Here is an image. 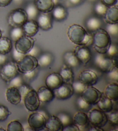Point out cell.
Returning a JSON list of instances; mask_svg holds the SVG:
<instances>
[{
	"label": "cell",
	"mask_w": 118,
	"mask_h": 131,
	"mask_svg": "<svg viewBox=\"0 0 118 131\" xmlns=\"http://www.w3.org/2000/svg\"><path fill=\"white\" fill-rule=\"evenodd\" d=\"M18 89H19V91L20 92V94H21V101H22V99L24 98V96H25V95H26L27 92L29 91V90H31L32 89L29 85H27L26 84H24L23 83L21 86L18 88Z\"/></svg>",
	"instance_id": "7dc6e473"
},
{
	"label": "cell",
	"mask_w": 118,
	"mask_h": 131,
	"mask_svg": "<svg viewBox=\"0 0 118 131\" xmlns=\"http://www.w3.org/2000/svg\"><path fill=\"white\" fill-rule=\"evenodd\" d=\"M1 37H2V32H1V30H0V38H1Z\"/></svg>",
	"instance_id": "94428289"
},
{
	"label": "cell",
	"mask_w": 118,
	"mask_h": 131,
	"mask_svg": "<svg viewBox=\"0 0 118 131\" xmlns=\"http://www.w3.org/2000/svg\"><path fill=\"white\" fill-rule=\"evenodd\" d=\"M88 117L89 123L93 126H96L99 128L103 127L108 122L105 113L97 109L90 110L88 112Z\"/></svg>",
	"instance_id": "52a82bcc"
},
{
	"label": "cell",
	"mask_w": 118,
	"mask_h": 131,
	"mask_svg": "<svg viewBox=\"0 0 118 131\" xmlns=\"http://www.w3.org/2000/svg\"><path fill=\"white\" fill-rule=\"evenodd\" d=\"M73 123L78 126L81 130V129H84L89 125V121L88 114L82 112H78L74 114L73 118Z\"/></svg>",
	"instance_id": "603a6c76"
},
{
	"label": "cell",
	"mask_w": 118,
	"mask_h": 131,
	"mask_svg": "<svg viewBox=\"0 0 118 131\" xmlns=\"http://www.w3.org/2000/svg\"><path fill=\"white\" fill-rule=\"evenodd\" d=\"M111 43L110 35L104 29L100 28L92 33V45L97 53L105 54Z\"/></svg>",
	"instance_id": "7a4b0ae2"
},
{
	"label": "cell",
	"mask_w": 118,
	"mask_h": 131,
	"mask_svg": "<svg viewBox=\"0 0 118 131\" xmlns=\"http://www.w3.org/2000/svg\"><path fill=\"white\" fill-rule=\"evenodd\" d=\"M63 131H80V129L78 128V126L72 123L70 125L66 126L63 128Z\"/></svg>",
	"instance_id": "681fc988"
},
{
	"label": "cell",
	"mask_w": 118,
	"mask_h": 131,
	"mask_svg": "<svg viewBox=\"0 0 118 131\" xmlns=\"http://www.w3.org/2000/svg\"><path fill=\"white\" fill-rule=\"evenodd\" d=\"M51 12L53 20L57 21H62L66 19L68 16V12L66 8L60 4L54 6Z\"/></svg>",
	"instance_id": "ffe728a7"
},
{
	"label": "cell",
	"mask_w": 118,
	"mask_h": 131,
	"mask_svg": "<svg viewBox=\"0 0 118 131\" xmlns=\"http://www.w3.org/2000/svg\"><path fill=\"white\" fill-rule=\"evenodd\" d=\"M11 114V112L7 107L0 105V121H4Z\"/></svg>",
	"instance_id": "60d3db41"
},
{
	"label": "cell",
	"mask_w": 118,
	"mask_h": 131,
	"mask_svg": "<svg viewBox=\"0 0 118 131\" xmlns=\"http://www.w3.org/2000/svg\"><path fill=\"white\" fill-rule=\"evenodd\" d=\"M67 1L72 6H78L82 4L85 0H67Z\"/></svg>",
	"instance_id": "816d5d0a"
},
{
	"label": "cell",
	"mask_w": 118,
	"mask_h": 131,
	"mask_svg": "<svg viewBox=\"0 0 118 131\" xmlns=\"http://www.w3.org/2000/svg\"><path fill=\"white\" fill-rule=\"evenodd\" d=\"M36 92L39 99L41 102L49 103L55 98L53 90L47 86L40 87Z\"/></svg>",
	"instance_id": "ac0fdd59"
},
{
	"label": "cell",
	"mask_w": 118,
	"mask_h": 131,
	"mask_svg": "<svg viewBox=\"0 0 118 131\" xmlns=\"http://www.w3.org/2000/svg\"><path fill=\"white\" fill-rule=\"evenodd\" d=\"M35 40L32 37L24 35L15 42V49L23 54H27L32 48Z\"/></svg>",
	"instance_id": "8fae6325"
},
{
	"label": "cell",
	"mask_w": 118,
	"mask_h": 131,
	"mask_svg": "<svg viewBox=\"0 0 118 131\" xmlns=\"http://www.w3.org/2000/svg\"><path fill=\"white\" fill-rule=\"evenodd\" d=\"M63 58L65 65L72 68L78 67L81 64L73 51H69L66 52L63 54Z\"/></svg>",
	"instance_id": "4316f807"
},
{
	"label": "cell",
	"mask_w": 118,
	"mask_h": 131,
	"mask_svg": "<svg viewBox=\"0 0 118 131\" xmlns=\"http://www.w3.org/2000/svg\"><path fill=\"white\" fill-rule=\"evenodd\" d=\"M105 31L110 36L117 37L118 35V24H107Z\"/></svg>",
	"instance_id": "74e56055"
},
{
	"label": "cell",
	"mask_w": 118,
	"mask_h": 131,
	"mask_svg": "<svg viewBox=\"0 0 118 131\" xmlns=\"http://www.w3.org/2000/svg\"><path fill=\"white\" fill-rule=\"evenodd\" d=\"M53 91L55 98L62 101L71 98L74 93L72 84L67 83H63L57 89L54 90Z\"/></svg>",
	"instance_id": "7c38bea8"
},
{
	"label": "cell",
	"mask_w": 118,
	"mask_h": 131,
	"mask_svg": "<svg viewBox=\"0 0 118 131\" xmlns=\"http://www.w3.org/2000/svg\"><path fill=\"white\" fill-rule=\"evenodd\" d=\"M117 46L115 43H111L109 46L108 50L107 51V54L109 57L114 58L117 54Z\"/></svg>",
	"instance_id": "7bdbcfd3"
},
{
	"label": "cell",
	"mask_w": 118,
	"mask_h": 131,
	"mask_svg": "<svg viewBox=\"0 0 118 131\" xmlns=\"http://www.w3.org/2000/svg\"><path fill=\"white\" fill-rule=\"evenodd\" d=\"M67 34L69 40L75 45L88 46L92 43V35L80 25H70Z\"/></svg>",
	"instance_id": "6da1fadb"
},
{
	"label": "cell",
	"mask_w": 118,
	"mask_h": 131,
	"mask_svg": "<svg viewBox=\"0 0 118 131\" xmlns=\"http://www.w3.org/2000/svg\"><path fill=\"white\" fill-rule=\"evenodd\" d=\"M12 3V0H0V7H6Z\"/></svg>",
	"instance_id": "f5cc1de1"
},
{
	"label": "cell",
	"mask_w": 118,
	"mask_h": 131,
	"mask_svg": "<svg viewBox=\"0 0 118 131\" xmlns=\"http://www.w3.org/2000/svg\"><path fill=\"white\" fill-rule=\"evenodd\" d=\"M74 53L81 64L87 65L91 59L92 53L88 46L77 45L74 48Z\"/></svg>",
	"instance_id": "4fadbf2b"
},
{
	"label": "cell",
	"mask_w": 118,
	"mask_h": 131,
	"mask_svg": "<svg viewBox=\"0 0 118 131\" xmlns=\"http://www.w3.org/2000/svg\"><path fill=\"white\" fill-rule=\"evenodd\" d=\"M36 19L39 28L42 30L49 31L53 28V19L50 12H40Z\"/></svg>",
	"instance_id": "5bb4252c"
},
{
	"label": "cell",
	"mask_w": 118,
	"mask_h": 131,
	"mask_svg": "<svg viewBox=\"0 0 118 131\" xmlns=\"http://www.w3.org/2000/svg\"><path fill=\"white\" fill-rule=\"evenodd\" d=\"M104 95L112 101L118 99V84L117 83H111L107 85L104 90Z\"/></svg>",
	"instance_id": "484cf974"
},
{
	"label": "cell",
	"mask_w": 118,
	"mask_h": 131,
	"mask_svg": "<svg viewBox=\"0 0 118 131\" xmlns=\"http://www.w3.org/2000/svg\"><path fill=\"white\" fill-rule=\"evenodd\" d=\"M6 61H7V57H6V55L0 54V66H2L6 63Z\"/></svg>",
	"instance_id": "db71d44e"
},
{
	"label": "cell",
	"mask_w": 118,
	"mask_h": 131,
	"mask_svg": "<svg viewBox=\"0 0 118 131\" xmlns=\"http://www.w3.org/2000/svg\"><path fill=\"white\" fill-rule=\"evenodd\" d=\"M17 67L20 73L22 74L28 73L39 67L38 58L30 55L26 54L17 63Z\"/></svg>",
	"instance_id": "8992f818"
},
{
	"label": "cell",
	"mask_w": 118,
	"mask_h": 131,
	"mask_svg": "<svg viewBox=\"0 0 118 131\" xmlns=\"http://www.w3.org/2000/svg\"><path fill=\"white\" fill-rule=\"evenodd\" d=\"M100 1L108 7H110V6L116 5L117 0H100Z\"/></svg>",
	"instance_id": "f907efd6"
},
{
	"label": "cell",
	"mask_w": 118,
	"mask_h": 131,
	"mask_svg": "<svg viewBox=\"0 0 118 131\" xmlns=\"http://www.w3.org/2000/svg\"><path fill=\"white\" fill-rule=\"evenodd\" d=\"M28 20L26 10L22 8H17L10 12L8 17V23L12 27H21Z\"/></svg>",
	"instance_id": "3957f363"
},
{
	"label": "cell",
	"mask_w": 118,
	"mask_h": 131,
	"mask_svg": "<svg viewBox=\"0 0 118 131\" xmlns=\"http://www.w3.org/2000/svg\"><path fill=\"white\" fill-rule=\"evenodd\" d=\"M27 54L33 56V57L38 58L39 56L41 54V50H40V49L39 47L36 46V45H34L32 48L30 50V51Z\"/></svg>",
	"instance_id": "f6af8a7d"
},
{
	"label": "cell",
	"mask_w": 118,
	"mask_h": 131,
	"mask_svg": "<svg viewBox=\"0 0 118 131\" xmlns=\"http://www.w3.org/2000/svg\"><path fill=\"white\" fill-rule=\"evenodd\" d=\"M89 130H90V131H103L104 130L101 129V128L97 127V126H93V127L91 128V129H90Z\"/></svg>",
	"instance_id": "11a10c76"
},
{
	"label": "cell",
	"mask_w": 118,
	"mask_h": 131,
	"mask_svg": "<svg viewBox=\"0 0 118 131\" xmlns=\"http://www.w3.org/2000/svg\"><path fill=\"white\" fill-rule=\"evenodd\" d=\"M107 75L110 79L115 80L116 82L118 81V70L117 66H115L113 68L107 73Z\"/></svg>",
	"instance_id": "ee69618b"
},
{
	"label": "cell",
	"mask_w": 118,
	"mask_h": 131,
	"mask_svg": "<svg viewBox=\"0 0 118 131\" xmlns=\"http://www.w3.org/2000/svg\"><path fill=\"white\" fill-rule=\"evenodd\" d=\"M46 120V117L40 112H35L29 116L28 124L32 130H42L45 128Z\"/></svg>",
	"instance_id": "9c48e42d"
},
{
	"label": "cell",
	"mask_w": 118,
	"mask_h": 131,
	"mask_svg": "<svg viewBox=\"0 0 118 131\" xmlns=\"http://www.w3.org/2000/svg\"><path fill=\"white\" fill-rule=\"evenodd\" d=\"M22 101L26 109L29 112H36L40 106V102L39 99L37 92L32 89L27 92L24 96Z\"/></svg>",
	"instance_id": "ba28073f"
},
{
	"label": "cell",
	"mask_w": 118,
	"mask_h": 131,
	"mask_svg": "<svg viewBox=\"0 0 118 131\" xmlns=\"http://www.w3.org/2000/svg\"><path fill=\"white\" fill-rule=\"evenodd\" d=\"M22 84H23V80L21 76L17 75L10 81V82L8 83V85H9V87H14L18 89Z\"/></svg>",
	"instance_id": "b9f144b4"
},
{
	"label": "cell",
	"mask_w": 118,
	"mask_h": 131,
	"mask_svg": "<svg viewBox=\"0 0 118 131\" xmlns=\"http://www.w3.org/2000/svg\"><path fill=\"white\" fill-rule=\"evenodd\" d=\"M78 80L88 86L93 85L98 82V76L92 70H85L79 74Z\"/></svg>",
	"instance_id": "9a60e30c"
},
{
	"label": "cell",
	"mask_w": 118,
	"mask_h": 131,
	"mask_svg": "<svg viewBox=\"0 0 118 131\" xmlns=\"http://www.w3.org/2000/svg\"><path fill=\"white\" fill-rule=\"evenodd\" d=\"M108 8V7L107 6L104 5L101 1H98L95 3L93 9L94 12L97 15L99 16L103 17L104 15L105 14L106 11L107 10Z\"/></svg>",
	"instance_id": "836d02e7"
},
{
	"label": "cell",
	"mask_w": 118,
	"mask_h": 131,
	"mask_svg": "<svg viewBox=\"0 0 118 131\" xmlns=\"http://www.w3.org/2000/svg\"><path fill=\"white\" fill-rule=\"evenodd\" d=\"M63 128L62 123L56 116H50L47 118L45 124V128L47 130L61 131Z\"/></svg>",
	"instance_id": "7402d4cb"
},
{
	"label": "cell",
	"mask_w": 118,
	"mask_h": 131,
	"mask_svg": "<svg viewBox=\"0 0 118 131\" xmlns=\"http://www.w3.org/2000/svg\"><path fill=\"white\" fill-rule=\"evenodd\" d=\"M0 130H2V131H5V129H4L3 128H0Z\"/></svg>",
	"instance_id": "91938a15"
},
{
	"label": "cell",
	"mask_w": 118,
	"mask_h": 131,
	"mask_svg": "<svg viewBox=\"0 0 118 131\" xmlns=\"http://www.w3.org/2000/svg\"><path fill=\"white\" fill-rule=\"evenodd\" d=\"M94 62L101 72L107 73L117 66L116 59L106 57L104 54H97L94 58Z\"/></svg>",
	"instance_id": "277c9868"
},
{
	"label": "cell",
	"mask_w": 118,
	"mask_h": 131,
	"mask_svg": "<svg viewBox=\"0 0 118 131\" xmlns=\"http://www.w3.org/2000/svg\"><path fill=\"white\" fill-rule=\"evenodd\" d=\"M6 98L9 102L14 105H17L21 102V96L19 89L16 87H9L5 92Z\"/></svg>",
	"instance_id": "e0dca14e"
},
{
	"label": "cell",
	"mask_w": 118,
	"mask_h": 131,
	"mask_svg": "<svg viewBox=\"0 0 118 131\" xmlns=\"http://www.w3.org/2000/svg\"><path fill=\"white\" fill-rule=\"evenodd\" d=\"M12 2L16 5H21L23 3L24 0H12Z\"/></svg>",
	"instance_id": "9f6ffc18"
},
{
	"label": "cell",
	"mask_w": 118,
	"mask_h": 131,
	"mask_svg": "<svg viewBox=\"0 0 118 131\" xmlns=\"http://www.w3.org/2000/svg\"><path fill=\"white\" fill-rule=\"evenodd\" d=\"M24 10H26L27 16H28V20H35V19L37 18L40 12L34 5L33 3L27 4Z\"/></svg>",
	"instance_id": "1f68e13d"
},
{
	"label": "cell",
	"mask_w": 118,
	"mask_h": 131,
	"mask_svg": "<svg viewBox=\"0 0 118 131\" xmlns=\"http://www.w3.org/2000/svg\"><path fill=\"white\" fill-rule=\"evenodd\" d=\"M107 24H115L118 23V7L116 5L108 7L103 16Z\"/></svg>",
	"instance_id": "44dd1931"
},
{
	"label": "cell",
	"mask_w": 118,
	"mask_h": 131,
	"mask_svg": "<svg viewBox=\"0 0 118 131\" xmlns=\"http://www.w3.org/2000/svg\"><path fill=\"white\" fill-rule=\"evenodd\" d=\"M53 1L54 4V6L58 5V4H60V0H53Z\"/></svg>",
	"instance_id": "6f0895ef"
},
{
	"label": "cell",
	"mask_w": 118,
	"mask_h": 131,
	"mask_svg": "<svg viewBox=\"0 0 118 131\" xmlns=\"http://www.w3.org/2000/svg\"><path fill=\"white\" fill-rule=\"evenodd\" d=\"M24 35V34L22 30V28L21 27H12L10 31V37L11 40L13 42L17 41L20 38Z\"/></svg>",
	"instance_id": "d6a6232c"
},
{
	"label": "cell",
	"mask_w": 118,
	"mask_h": 131,
	"mask_svg": "<svg viewBox=\"0 0 118 131\" xmlns=\"http://www.w3.org/2000/svg\"><path fill=\"white\" fill-rule=\"evenodd\" d=\"M24 35L33 37L39 31V26L35 20H28L21 27Z\"/></svg>",
	"instance_id": "d6986e66"
},
{
	"label": "cell",
	"mask_w": 118,
	"mask_h": 131,
	"mask_svg": "<svg viewBox=\"0 0 118 131\" xmlns=\"http://www.w3.org/2000/svg\"><path fill=\"white\" fill-rule=\"evenodd\" d=\"M96 105L100 110L104 113H108L113 109V101L105 96H101Z\"/></svg>",
	"instance_id": "83f0119b"
},
{
	"label": "cell",
	"mask_w": 118,
	"mask_h": 131,
	"mask_svg": "<svg viewBox=\"0 0 118 131\" xmlns=\"http://www.w3.org/2000/svg\"><path fill=\"white\" fill-rule=\"evenodd\" d=\"M12 42L10 39L5 37L0 38V54H7L12 50Z\"/></svg>",
	"instance_id": "4dcf8cb0"
},
{
	"label": "cell",
	"mask_w": 118,
	"mask_h": 131,
	"mask_svg": "<svg viewBox=\"0 0 118 131\" xmlns=\"http://www.w3.org/2000/svg\"><path fill=\"white\" fill-rule=\"evenodd\" d=\"M8 131H23L24 127L19 121L15 120L10 122L7 126Z\"/></svg>",
	"instance_id": "8d00e7d4"
},
{
	"label": "cell",
	"mask_w": 118,
	"mask_h": 131,
	"mask_svg": "<svg viewBox=\"0 0 118 131\" xmlns=\"http://www.w3.org/2000/svg\"><path fill=\"white\" fill-rule=\"evenodd\" d=\"M103 24L101 20L96 16H92L88 18L85 21V26L89 32L93 33L100 28Z\"/></svg>",
	"instance_id": "d4e9b609"
},
{
	"label": "cell",
	"mask_w": 118,
	"mask_h": 131,
	"mask_svg": "<svg viewBox=\"0 0 118 131\" xmlns=\"http://www.w3.org/2000/svg\"><path fill=\"white\" fill-rule=\"evenodd\" d=\"M38 58L39 67L40 68H47L52 64L54 61V56L50 53L41 54Z\"/></svg>",
	"instance_id": "f546056e"
},
{
	"label": "cell",
	"mask_w": 118,
	"mask_h": 131,
	"mask_svg": "<svg viewBox=\"0 0 118 131\" xmlns=\"http://www.w3.org/2000/svg\"><path fill=\"white\" fill-rule=\"evenodd\" d=\"M72 86L73 88L74 92H76L77 94H81L83 91L85 90L86 88L87 87L88 85H85L84 83H81L80 81H76V82H73L72 83Z\"/></svg>",
	"instance_id": "f35d334b"
},
{
	"label": "cell",
	"mask_w": 118,
	"mask_h": 131,
	"mask_svg": "<svg viewBox=\"0 0 118 131\" xmlns=\"http://www.w3.org/2000/svg\"><path fill=\"white\" fill-rule=\"evenodd\" d=\"M12 57L13 58L14 61L17 63L18 62H19L20 60H21L22 58L24 57V56L26 54H23L20 52L17 51L16 50L15 48L13 49L12 48Z\"/></svg>",
	"instance_id": "c3c4849f"
},
{
	"label": "cell",
	"mask_w": 118,
	"mask_h": 131,
	"mask_svg": "<svg viewBox=\"0 0 118 131\" xmlns=\"http://www.w3.org/2000/svg\"><path fill=\"white\" fill-rule=\"evenodd\" d=\"M33 4L40 12H51L54 7L53 0H34Z\"/></svg>",
	"instance_id": "cb8c5ba5"
},
{
	"label": "cell",
	"mask_w": 118,
	"mask_h": 131,
	"mask_svg": "<svg viewBox=\"0 0 118 131\" xmlns=\"http://www.w3.org/2000/svg\"><path fill=\"white\" fill-rule=\"evenodd\" d=\"M56 117H58L61 122L63 127H65L66 126H67L70 124L73 123L72 117H70L69 114L66 113H60L58 114Z\"/></svg>",
	"instance_id": "e575fe53"
},
{
	"label": "cell",
	"mask_w": 118,
	"mask_h": 131,
	"mask_svg": "<svg viewBox=\"0 0 118 131\" xmlns=\"http://www.w3.org/2000/svg\"><path fill=\"white\" fill-rule=\"evenodd\" d=\"M88 1H90V2H95V1H97V0H88Z\"/></svg>",
	"instance_id": "680465c9"
},
{
	"label": "cell",
	"mask_w": 118,
	"mask_h": 131,
	"mask_svg": "<svg viewBox=\"0 0 118 131\" xmlns=\"http://www.w3.org/2000/svg\"><path fill=\"white\" fill-rule=\"evenodd\" d=\"M61 76L62 77L63 83H67L72 84L74 81V72L72 68L64 65L61 68L60 72H59Z\"/></svg>",
	"instance_id": "f1b7e54d"
},
{
	"label": "cell",
	"mask_w": 118,
	"mask_h": 131,
	"mask_svg": "<svg viewBox=\"0 0 118 131\" xmlns=\"http://www.w3.org/2000/svg\"><path fill=\"white\" fill-rule=\"evenodd\" d=\"M76 104L77 107H78V109L82 110H90L91 108V105L88 103L87 102L84 100L82 97L79 96L77 99Z\"/></svg>",
	"instance_id": "ab89813d"
},
{
	"label": "cell",
	"mask_w": 118,
	"mask_h": 131,
	"mask_svg": "<svg viewBox=\"0 0 118 131\" xmlns=\"http://www.w3.org/2000/svg\"><path fill=\"white\" fill-rule=\"evenodd\" d=\"M38 72H39V69H38V67L37 68L35 69V70H33V71H31V72H29L28 73H25L23 74L24 78L27 79V80H32L33 79H34L36 76L38 75Z\"/></svg>",
	"instance_id": "bcb514c9"
},
{
	"label": "cell",
	"mask_w": 118,
	"mask_h": 131,
	"mask_svg": "<svg viewBox=\"0 0 118 131\" xmlns=\"http://www.w3.org/2000/svg\"><path fill=\"white\" fill-rule=\"evenodd\" d=\"M101 96V92L92 85H88L81 94L84 100L91 105H96Z\"/></svg>",
	"instance_id": "30bf717a"
},
{
	"label": "cell",
	"mask_w": 118,
	"mask_h": 131,
	"mask_svg": "<svg viewBox=\"0 0 118 131\" xmlns=\"http://www.w3.org/2000/svg\"><path fill=\"white\" fill-rule=\"evenodd\" d=\"M45 83L47 87L54 90L62 85L63 81L60 73L57 72H53L47 76Z\"/></svg>",
	"instance_id": "2e32d148"
},
{
	"label": "cell",
	"mask_w": 118,
	"mask_h": 131,
	"mask_svg": "<svg viewBox=\"0 0 118 131\" xmlns=\"http://www.w3.org/2000/svg\"><path fill=\"white\" fill-rule=\"evenodd\" d=\"M17 63L15 61L6 62L0 69V77L6 83H8L10 81L19 74Z\"/></svg>",
	"instance_id": "5b68a950"
},
{
	"label": "cell",
	"mask_w": 118,
	"mask_h": 131,
	"mask_svg": "<svg viewBox=\"0 0 118 131\" xmlns=\"http://www.w3.org/2000/svg\"><path fill=\"white\" fill-rule=\"evenodd\" d=\"M108 121H110L113 126H117L118 124V112L117 109L112 110L106 114Z\"/></svg>",
	"instance_id": "d590c367"
}]
</instances>
